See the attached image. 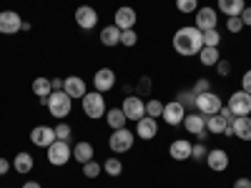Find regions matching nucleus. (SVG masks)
Masks as SVG:
<instances>
[{
    "label": "nucleus",
    "mask_w": 251,
    "mask_h": 188,
    "mask_svg": "<svg viewBox=\"0 0 251 188\" xmlns=\"http://www.w3.org/2000/svg\"><path fill=\"white\" fill-rule=\"evenodd\" d=\"M228 111H231L234 116H249L251 113V95L246 91H236L231 93V98H228Z\"/></svg>",
    "instance_id": "9"
},
{
    "label": "nucleus",
    "mask_w": 251,
    "mask_h": 188,
    "mask_svg": "<svg viewBox=\"0 0 251 188\" xmlns=\"http://www.w3.org/2000/svg\"><path fill=\"white\" fill-rule=\"evenodd\" d=\"M234 188H251V178H246V176L244 178H236L234 181Z\"/></svg>",
    "instance_id": "46"
},
{
    "label": "nucleus",
    "mask_w": 251,
    "mask_h": 188,
    "mask_svg": "<svg viewBox=\"0 0 251 188\" xmlns=\"http://www.w3.org/2000/svg\"><path fill=\"white\" fill-rule=\"evenodd\" d=\"M231 131H234L236 138L251 141V118H249V116H236L234 123H231Z\"/></svg>",
    "instance_id": "23"
},
{
    "label": "nucleus",
    "mask_w": 251,
    "mask_h": 188,
    "mask_svg": "<svg viewBox=\"0 0 251 188\" xmlns=\"http://www.w3.org/2000/svg\"><path fill=\"white\" fill-rule=\"evenodd\" d=\"M138 43V33L131 28V30H121V46H126V48H133Z\"/></svg>",
    "instance_id": "34"
},
{
    "label": "nucleus",
    "mask_w": 251,
    "mask_h": 188,
    "mask_svg": "<svg viewBox=\"0 0 251 188\" xmlns=\"http://www.w3.org/2000/svg\"><path fill=\"white\" fill-rule=\"evenodd\" d=\"M100 171H103V163H98V161H88V163H83V176H86V178H98V176H100Z\"/></svg>",
    "instance_id": "31"
},
{
    "label": "nucleus",
    "mask_w": 251,
    "mask_h": 188,
    "mask_svg": "<svg viewBox=\"0 0 251 188\" xmlns=\"http://www.w3.org/2000/svg\"><path fill=\"white\" fill-rule=\"evenodd\" d=\"M146 116H151V118H161L163 116V103L161 100H149L146 103Z\"/></svg>",
    "instance_id": "33"
},
{
    "label": "nucleus",
    "mask_w": 251,
    "mask_h": 188,
    "mask_svg": "<svg viewBox=\"0 0 251 188\" xmlns=\"http://www.w3.org/2000/svg\"><path fill=\"white\" fill-rule=\"evenodd\" d=\"M183 125H186V131L191 136H201V133H206V116H201L199 111L196 113H186Z\"/></svg>",
    "instance_id": "19"
},
{
    "label": "nucleus",
    "mask_w": 251,
    "mask_h": 188,
    "mask_svg": "<svg viewBox=\"0 0 251 188\" xmlns=\"http://www.w3.org/2000/svg\"><path fill=\"white\" fill-rule=\"evenodd\" d=\"M206 91H211V83L208 80H196V86H194V93H206Z\"/></svg>",
    "instance_id": "41"
},
{
    "label": "nucleus",
    "mask_w": 251,
    "mask_h": 188,
    "mask_svg": "<svg viewBox=\"0 0 251 188\" xmlns=\"http://www.w3.org/2000/svg\"><path fill=\"white\" fill-rule=\"evenodd\" d=\"M199 60L203 63V66H216V63L221 60V53H219V48L203 46V48H201V53H199Z\"/></svg>",
    "instance_id": "29"
},
{
    "label": "nucleus",
    "mask_w": 251,
    "mask_h": 188,
    "mask_svg": "<svg viewBox=\"0 0 251 188\" xmlns=\"http://www.w3.org/2000/svg\"><path fill=\"white\" fill-rule=\"evenodd\" d=\"M10 168H13V163H10V161H5L3 156H0V176H5Z\"/></svg>",
    "instance_id": "45"
},
{
    "label": "nucleus",
    "mask_w": 251,
    "mask_h": 188,
    "mask_svg": "<svg viewBox=\"0 0 251 188\" xmlns=\"http://www.w3.org/2000/svg\"><path fill=\"white\" fill-rule=\"evenodd\" d=\"M33 93L38 95V100L43 103H48V95L53 93V83H50V78H46V75H38L35 80H33Z\"/></svg>",
    "instance_id": "21"
},
{
    "label": "nucleus",
    "mask_w": 251,
    "mask_h": 188,
    "mask_svg": "<svg viewBox=\"0 0 251 188\" xmlns=\"http://www.w3.org/2000/svg\"><path fill=\"white\" fill-rule=\"evenodd\" d=\"M113 86H116V73L111 68H98L93 75V88L98 93H108Z\"/></svg>",
    "instance_id": "14"
},
{
    "label": "nucleus",
    "mask_w": 251,
    "mask_h": 188,
    "mask_svg": "<svg viewBox=\"0 0 251 188\" xmlns=\"http://www.w3.org/2000/svg\"><path fill=\"white\" fill-rule=\"evenodd\" d=\"M201 48H203V33L196 25H186L174 33V50L178 55L191 58V55H199Z\"/></svg>",
    "instance_id": "1"
},
{
    "label": "nucleus",
    "mask_w": 251,
    "mask_h": 188,
    "mask_svg": "<svg viewBox=\"0 0 251 188\" xmlns=\"http://www.w3.org/2000/svg\"><path fill=\"white\" fill-rule=\"evenodd\" d=\"M75 23L80 30H93L98 25V13L91 5H78L75 8Z\"/></svg>",
    "instance_id": "11"
},
{
    "label": "nucleus",
    "mask_w": 251,
    "mask_h": 188,
    "mask_svg": "<svg viewBox=\"0 0 251 188\" xmlns=\"http://www.w3.org/2000/svg\"><path fill=\"white\" fill-rule=\"evenodd\" d=\"M228 153L226 151H221V148H214V151H208V156H206V165L211 168L214 173H221V171H226L228 168Z\"/></svg>",
    "instance_id": "16"
},
{
    "label": "nucleus",
    "mask_w": 251,
    "mask_h": 188,
    "mask_svg": "<svg viewBox=\"0 0 251 188\" xmlns=\"http://www.w3.org/2000/svg\"><path fill=\"white\" fill-rule=\"evenodd\" d=\"M219 113L224 116V120H226L228 125H231V123H234V118H236V116H234L231 111H228V106H221V111H219Z\"/></svg>",
    "instance_id": "44"
},
{
    "label": "nucleus",
    "mask_w": 251,
    "mask_h": 188,
    "mask_svg": "<svg viewBox=\"0 0 251 188\" xmlns=\"http://www.w3.org/2000/svg\"><path fill=\"white\" fill-rule=\"evenodd\" d=\"M23 30V18L15 10H0V33L3 35H15Z\"/></svg>",
    "instance_id": "7"
},
{
    "label": "nucleus",
    "mask_w": 251,
    "mask_h": 188,
    "mask_svg": "<svg viewBox=\"0 0 251 188\" xmlns=\"http://www.w3.org/2000/svg\"><path fill=\"white\" fill-rule=\"evenodd\" d=\"M93 156H96V151H93V145H91L88 141H80V143L73 145V158H75L80 165L88 163V161H93Z\"/></svg>",
    "instance_id": "25"
},
{
    "label": "nucleus",
    "mask_w": 251,
    "mask_h": 188,
    "mask_svg": "<svg viewBox=\"0 0 251 188\" xmlns=\"http://www.w3.org/2000/svg\"><path fill=\"white\" fill-rule=\"evenodd\" d=\"M136 20H138L136 10L128 8V5H123V8H118L116 15H113V25H116L118 30H131V28L136 25Z\"/></svg>",
    "instance_id": "13"
},
{
    "label": "nucleus",
    "mask_w": 251,
    "mask_h": 188,
    "mask_svg": "<svg viewBox=\"0 0 251 188\" xmlns=\"http://www.w3.org/2000/svg\"><path fill=\"white\" fill-rule=\"evenodd\" d=\"M23 188H43V186H40L38 181H25V183H23Z\"/></svg>",
    "instance_id": "48"
},
{
    "label": "nucleus",
    "mask_w": 251,
    "mask_h": 188,
    "mask_svg": "<svg viewBox=\"0 0 251 188\" xmlns=\"http://www.w3.org/2000/svg\"><path fill=\"white\" fill-rule=\"evenodd\" d=\"M123 113H126V118H128V120H133V123H138L143 116H146V103L138 98V95H128V98H126L123 100Z\"/></svg>",
    "instance_id": "12"
},
{
    "label": "nucleus",
    "mask_w": 251,
    "mask_h": 188,
    "mask_svg": "<svg viewBox=\"0 0 251 188\" xmlns=\"http://www.w3.org/2000/svg\"><path fill=\"white\" fill-rule=\"evenodd\" d=\"M80 100H83V113H86L91 120L106 118V100H103V93H98V91H88Z\"/></svg>",
    "instance_id": "3"
},
{
    "label": "nucleus",
    "mask_w": 251,
    "mask_h": 188,
    "mask_svg": "<svg viewBox=\"0 0 251 188\" xmlns=\"http://www.w3.org/2000/svg\"><path fill=\"white\" fill-rule=\"evenodd\" d=\"M226 28H228V33H241V30H244L241 15H231V18H226Z\"/></svg>",
    "instance_id": "36"
},
{
    "label": "nucleus",
    "mask_w": 251,
    "mask_h": 188,
    "mask_svg": "<svg viewBox=\"0 0 251 188\" xmlns=\"http://www.w3.org/2000/svg\"><path fill=\"white\" fill-rule=\"evenodd\" d=\"M191 148H194V143H188L186 138H176L169 145V156L174 161H186V158H191Z\"/></svg>",
    "instance_id": "20"
},
{
    "label": "nucleus",
    "mask_w": 251,
    "mask_h": 188,
    "mask_svg": "<svg viewBox=\"0 0 251 188\" xmlns=\"http://www.w3.org/2000/svg\"><path fill=\"white\" fill-rule=\"evenodd\" d=\"M206 156H208V151H206V145H203V143H196L194 148H191V158H196V161H206Z\"/></svg>",
    "instance_id": "39"
},
{
    "label": "nucleus",
    "mask_w": 251,
    "mask_h": 188,
    "mask_svg": "<svg viewBox=\"0 0 251 188\" xmlns=\"http://www.w3.org/2000/svg\"><path fill=\"white\" fill-rule=\"evenodd\" d=\"M178 103H181L183 108H186V106H188V108H196V93H194V91L181 93V95H178Z\"/></svg>",
    "instance_id": "37"
},
{
    "label": "nucleus",
    "mask_w": 251,
    "mask_h": 188,
    "mask_svg": "<svg viewBox=\"0 0 251 188\" xmlns=\"http://www.w3.org/2000/svg\"><path fill=\"white\" fill-rule=\"evenodd\" d=\"M169 125H183V118H186V108L181 106L178 100H171L163 106V116H161Z\"/></svg>",
    "instance_id": "15"
},
{
    "label": "nucleus",
    "mask_w": 251,
    "mask_h": 188,
    "mask_svg": "<svg viewBox=\"0 0 251 188\" xmlns=\"http://www.w3.org/2000/svg\"><path fill=\"white\" fill-rule=\"evenodd\" d=\"M221 106H224V103H221V98L214 91H206V93L196 95V111L201 116H216L221 111Z\"/></svg>",
    "instance_id": "5"
},
{
    "label": "nucleus",
    "mask_w": 251,
    "mask_h": 188,
    "mask_svg": "<svg viewBox=\"0 0 251 188\" xmlns=\"http://www.w3.org/2000/svg\"><path fill=\"white\" fill-rule=\"evenodd\" d=\"M100 43L106 46V48L118 46V43H121V30H118L116 25H106V28L100 30Z\"/></svg>",
    "instance_id": "27"
},
{
    "label": "nucleus",
    "mask_w": 251,
    "mask_h": 188,
    "mask_svg": "<svg viewBox=\"0 0 251 188\" xmlns=\"http://www.w3.org/2000/svg\"><path fill=\"white\" fill-rule=\"evenodd\" d=\"M214 68L219 70V75H224V78H226L228 73H231V63H228V60H224V58H221V60L216 63V66H214Z\"/></svg>",
    "instance_id": "40"
},
{
    "label": "nucleus",
    "mask_w": 251,
    "mask_h": 188,
    "mask_svg": "<svg viewBox=\"0 0 251 188\" xmlns=\"http://www.w3.org/2000/svg\"><path fill=\"white\" fill-rule=\"evenodd\" d=\"M55 136H58V141H71V125L68 123L55 125Z\"/></svg>",
    "instance_id": "38"
},
{
    "label": "nucleus",
    "mask_w": 251,
    "mask_h": 188,
    "mask_svg": "<svg viewBox=\"0 0 251 188\" xmlns=\"http://www.w3.org/2000/svg\"><path fill=\"white\" fill-rule=\"evenodd\" d=\"M133 141H136V133H131L128 128H118V131H113L111 133V138H108V148L113 151V153H128L131 148H133Z\"/></svg>",
    "instance_id": "4"
},
{
    "label": "nucleus",
    "mask_w": 251,
    "mask_h": 188,
    "mask_svg": "<svg viewBox=\"0 0 251 188\" xmlns=\"http://www.w3.org/2000/svg\"><path fill=\"white\" fill-rule=\"evenodd\" d=\"M46 106H48V111H50L53 118L66 120V116H71V108H73V98H71L66 91H53V93L48 95Z\"/></svg>",
    "instance_id": "2"
},
{
    "label": "nucleus",
    "mask_w": 251,
    "mask_h": 188,
    "mask_svg": "<svg viewBox=\"0 0 251 188\" xmlns=\"http://www.w3.org/2000/svg\"><path fill=\"white\" fill-rule=\"evenodd\" d=\"M126 113H123V108H111V111H106V123L111 125L113 131H118V128H126Z\"/></svg>",
    "instance_id": "28"
},
{
    "label": "nucleus",
    "mask_w": 251,
    "mask_h": 188,
    "mask_svg": "<svg viewBox=\"0 0 251 188\" xmlns=\"http://www.w3.org/2000/svg\"><path fill=\"white\" fill-rule=\"evenodd\" d=\"M156 133H158V123H156V118L143 116V118L136 123V136H138V138H143V141H153Z\"/></svg>",
    "instance_id": "17"
},
{
    "label": "nucleus",
    "mask_w": 251,
    "mask_h": 188,
    "mask_svg": "<svg viewBox=\"0 0 251 188\" xmlns=\"http://www.w3.org/2000/svg\"><path fill=\"white\" fill-rule=\"evenodd\" d=\"M241 23H244V28H251V5H246L241 10Z\"/></svg>",
    "instance_id": "43"
},
{
    "label": "nucleus",
    "mask_w": 251,
    "mask_h": 188,
    "mask_svg": "<svg viewBox=\"0 0 251 188\" xmlns=\"http://www.w3.org/2000/svg\"><path fill=\"white\" fill-rule=\"evenodd\" d=\"M103 171H106V176H111V178H116V176H121L123 173V163H121V158H106V163H103Z\"/></svg>",
    "instance_id": "30"
},
{
    "label": "nucleus",
    "mask_w": 251,
    "mask_h": 188,
    "mask_svg": "<svg viewBox=\"0 0 251 188\" xmlns=\"http://www.w3.org/2000/svg\"><path fill=\"white\" fill-rule=\"evenodd\" d=\"M219 43H221V33H219L216 28H211V30H206V33H203V46L219 48Z\"/></svg>",
    "instance_id": "35"
},
{
    "label": "nucleus",
    "mask_w": 251,
    "mask_h": 188,
    "mask_svg": "<svg viewBox=\"0 0 251 188\" xmlns=\"http://www.w3.org/2000/svg\"><path fill=\"white\" fill-rule=\"evenodd\" d=\"M63 91H66L73 100L75 98H83L88 91H86V80H83L80 75H68L66 80H63Z\"/></svg>",
    "instance_id": "18"
},
{
    "label": "nucleus",
    "mask_w": 251,
    "mask_h": 188,
    "mask_svg": "<svg viewBox=\"0 0 251 188\" xmlns=\"http://www.w3.org/2000/svg\"><path fill=\"white\" fill-rule=\"evenodd\" d=\"M55 141H58V136H55V128H50V125H35L30 131V143L38 145V148H48Z\"/></svg>",
    "instance_id": "8"
},
{
    "label": "nucleus",
    "mask_w": 251,
    "mask_h": 188,
    "mask_svg": "<svg viewBox=\"0 0 251 188\" xmlns=\"http://www.w3.org/2000/svg\"><path fill=\"white\" fill-rule=\"evenodd\" d=\"M241 91H246V93L251 95V70H246V73L241 75Z\"/></svg>",
    "instance_id": "42"
},
{
    "label": "nucleus",
    "mask_w": 251,
    "mask_h": 188,
    "mask_svg": "<svg viewBox=\"0 0 251 188\" xmlns=\"http://www.w3.org/2000/svg\"><path fill=\"white\" fill-rule=\"evenodd\" d=\"M33 165H35V161H33V156H30L28 151H20V153L13 158V168H15V173H20V176H28V173L33 171Z\"/></svg>",
    "instance_id": "22"
},
{
    "label": "nucleus",
    "mask_w": 251,
    "mask_h": 188,
    "mask_svg": "<svg viewBox=\"0 0 251 188\" xmlns=\"http://www.w3.org/2000/svg\"><path fill=\"white\" fill-rule=\"evenodd\" d=\"M226 128H228V123L224 120V116H221V113H216V116H206V131H208V133L221 136Z\"/></svg>",
    "instance_id": "26"
},
{
    "label": "nucleus",
    "mask_w": 251,
    "mask_h": 188,
    "mask_svg": "<svg viewBox=\"0 0 251 188\" xmlns=\"http://www.w3.org/2000/svg\"><path fill=\"white\" fill-rule=\"evenodd\" d=\"M53 91H63V78H53Z\"/></svg>",
    "instance_id": "47"
},
{
    "label": "nucleus",
    "mask_w": 251,
    "mask_h": 188,
    "mask_svg": "<svg viewBox=\"0 0 251 188\" xmlns=\"http://www.w3.org/2000/svg\"><path fill=\"white\" fill-rule=\"evenodd\" d=\"M194 23H196V28H199L201 33L216 28V23H219V10H214V8H199V10L194 13Z\"/></svg>",
    "instance_id": "10"
},
{
    "label": "nucleus",
    "mask_w": 251,
    "mask_h": 188,
    "mask_svg": "<svg viewBox=\"0 0 251 188\" xmlns=\"http://www.w3.org/2000/svg\"><path fill=\"white\" fill-rule=\"evenodd\" d=\"M249 178H251V176H249Z\"/></svg>",
    "instance_id": "49"
},
{
    "label": "nucleus",
    "mask_w": 251,
    "mask_h": 188,
    "mask_svg": "<svg viewBox=\"0 0 251 188\" xmlns=\"http://www.w3.org/2000/svg\"><path fill=\"white\" fill-rule=\"evenodd\" d=\"M246 8L244 0H219L216 3V10L226 18H231V15H241V10Z\"/></svg>",
    "instance_id": "24"
},
{
    "label": "nucleus",
    "mask_w": 251,
    "mask_h": 188,
    "mask_svg": "<svg viewBox=\"0 0 251 188\" xmlns=\"http://www.w3.org/2000/svg\"><path fill=\"white\" fill-rule=\"evenodd\" d=\"M48 161L50 165H66L73 158V148L68 145V141H55L53 145H48Z\"/></svg>",
    "instance_id": "6"
},
{
    "label": "nucleus",
    "mask_w": 251,
    "mask_h": 188,
    "mask_svg": "<svg viewBox=\"0 0 251 188\" xmlns=\"http://www.w3.org/2000/svg\"><path fill=\"white\" fill-rule=\"evenodd\" d=\"M176 8L183 15H191V13L199 10V0H176Z\"/></svg>",
    "instance_id": "32"
}]
</instances>
